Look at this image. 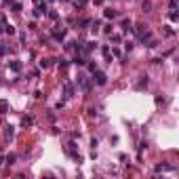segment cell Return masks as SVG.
<instances>
[{"mask_svg": "<svg viewBox=\"0 0 179 179\" xmlns=\"http://www.w3.org/2000/svg\"><path fill=\"white\" fill-rule=\"evenodd\" d=\"M131 26H133V21H131V19H124V21H122V30H124V32H131V30H133Z\"/></svg>", "mask_w": 179, "mask_h": 179, "instance_id": "5b68a950", "label": "cell"}, {"mask_svg": "<svg viewBox=\"0 0 179 179\" xmlns=\"http://www.w3.org/2000/svg\"><path fill=\"white\" fill-rule=\"evenodd\" d=\"M4 137H7V139H9V137H13V126H11V124H7V126H4Z\"/></svg>", "mask_w": 179, "mask_h": 179, "instance_id": "52a82bcc", "label": "cell"}, {"mask_svg": "<svg viewBox=\"0 0 179 179\" xmlns=\"http://www.w3.org/2000/svg\"><path fill=\"white\" fill-rule=\"evenodd\" d=\"M141 9H143L145 13H150V9H152V2H150V0H145V2L141 4Z\"/></svg>", "mask_w": 179, "mask_h": 179, "instance_id": "30bf717a", "label": "cell"}, {"mask_svg": "<svg viewBox=\"0 0 179 179\" xmlns=\"http://www.w3.org/2000/svg\"><path fill=\"white\" fill-rule=\"evenodd\" d=\"M61 2H68V0H61Z\"/></svg>", "mask_w": 179, "mask_h": 179, "instance_id": "603a6c76", "label": "cell"}, {"mask_svg": "<svg viewBox=\"0 0 179 179\" xmlns=\"http://www.w3.org/2000/svg\"><path fill=\"white\" fill-rule=\"evenodd\" d=\"M143 28H145L143 23H137V30H135V32H137V36H139V38H141V36L145 34V32H143Z\"/></svg>", "mask_w": 179, "mask_h": 179, "instance_id": "ba28073f", "label": "cell"}, {"mask_svg": "<svg viewBox=\"0 0 179 179\" xmlns=\"http://www.w3.org/2000/svg\"><path fill=\"white\" fill-rule=\"evenodd\" d=\"M4 32H7V34H15V28H13V26H4Z\"/></svg>", "mask_w": 179, "mask_h": 179, "instance_id": "5bb4252c", "label": "cell"}, {"mask_svg": "<svg viewBox=\"0 0 179 179\" xmlns=\"http://www.w3.org/2000/svg\"><path fill=\"white\" fill-rule=\"evenodd\" d=\"M51 61H53V59H42V61H40V68H49Z\"/></svg>", "mask_w": 179, "mask_h": 179, "instance_id": "8fae6325", "label": "cell"}, {"mask_svg": "<svg viewBox=\"0 0 179 179\" xmlns=\"http://www.w3.org/2000/svg\"><path fill=\"white\" fill-rule=\"evenodd\" d=\"M103 57L110 59V47H103Z\"/></svg>", "mask_w": 179, "mask_h": 179, "instance_id": "d6986e66", "label": "cell"}, {"mask_svg": "<svg viewBox=\"0 0 179 179\" xmlns=\"http://www.w3.org/2000/svg\"><path fill=\"white\" fill-rule=\"evenodd\" d=\"M11 70L19 72V70H21V63H19V61H11Z\"/></svg>", "mask_w": 179, "mask_h": 179, "instance_id": "9c48e42d", "label": "cell"}, {"mask_svg": "<svg viewBox=\"0 0 179 179\" xmlns=\"http://www.w3.org/2000/svg\"><path fill=\"white\" fill-rule=\"evenodd\" d=\"M95 47H97V42H95V40H93V42H86V47H84L82 51H84V53H91V51H93Z\"/></svg>", "mask_w": 179, "mask_h": 179, "instance_id": "8992f818", "label": "cell"}, {"mask_svg": "<svg viewBox=\"0 0 179 179\" xmlns=\"http://www.w3.org/2000/svg\"><path fill=\"white\" fill-rule=\"evenodd\" d=\"M93 82H95L97 86H103V84L107 82V76H105L103 72H99V70H95V72H93Z\"/></svg>", "mask_w": 179, "mask_h": 179, "instance_id": "6da1fadb", "label": "cell"}, {"mask_svg": "<svg viewBox=\"0 0 179 179\" xmlns=\"http://www.w3.org/2000/svg\"><path fill=\"white\" fill-rule=\"evenodd\" d=\"M107 19H116L118 17V11H114V9H105V13H103Z\"/></svg>", "mask_w": 179, "mask_h": 179, "instance_id": "277c9868", "label": "cell"}, {"mask_svg": "<svg viewBox=\"0 0 179 179\" xmlns=\"http://www.w3.org/2000/svg\"><path fill=\"white\" fill-rule=\"evenodd\" d=\"M63 93H65V97H72V95H74V86H72V82H65V84H63Z\"/></svg>", "mask_w": 179, "mask_h": 179, "instance_id": "3957f363", "label": "cell"}, {"mask_svg": "<svg viewBox=\"0 0 179 179\" xmlns=\"http://www.w3.org/2000/svg\"><path fill=\"white\" fill-rule=\"evenodd\" d=\"M156 171H171V167H164V164H158V167H156Z\"/></svg>", "mask_w": 179, "mask_h": 179, "instance_id": "e0dca14e", "label": "cell"}, {"mask_svg": "<svg viewBox=\"0 0 179 179\" xmlns=\"http://www.w3.org/2000/svg\"><path fill=\"white\" fill-rule=\"evenodd\" d=\"M76 63H78V65H84L86 61H84V57H76Z\"/></svg>", "mask_w": 179, "mask_h": 179, "instance_id": "ffe728a7", "label": "cell"}, {"mask_svg": "<svg viewBox=\"0 0 179 179\" xmlns=\"http://www.w3.org/2000/svg\"><path fill=\"white\" fill-rule=\"evenodd\" d=\"M15 162V154H11V156H7V164H13Z\"/></svg>", "mask_w": 179, "mask_h": 179, "instance_id": "9a60e30c", "label": "cell"}, {"mask_svg": "<svg viewBox=\"0 0 179 179\" xmlns=\"http://www.w3.org/2000/svg\"><path fill=\"white\" fill-rule=\"evenodd\" d=\"M145 84H148V78H145V76H143V78H141V80H139V82H137V88H143V86H145Z\"/></svg>", "mask_w": 179, "mask_h": 179, "instance_id": "7c38bea8", "label": "cell"}, {"mask_svg": "<svg viewBox=\"0 0 179 179\" xmlns=\"http://www.w3.org/2000/svg\"><path fill=\"white\" fill-rule=\"evenodd\" d=\"M78 86L82 88V91H88V88H91V84L86 82V76H82V74L78 76Z\"/></svg>", "mask_w": 179, "mask_h": 179, "instance_id": "7a4b0ae2", "label": "cell"}, {"mask_svg": "<svg viewBox=\"0 0 179 179\" xmlns=\"http://www.w3.org/2000/svg\"><path fill=\"white\" fill-rule=\"evenodd\" d=\"M99 26H101L99 21H95V23H93V28H91V30H93V34H97V30H99Z\"/></svg>", "mask_w": 179, "mask_h": 179, "instance_id": "2e32d148", "label": "cell"}, {"mask_svg": "<svg viewBox=\"0 0 179 179\" xmlns=\"http://www.w3.org/2000/svg\"><path fill=\"white\" fill-rule=\"evenodd\" d=\"M4 2H7V4H11V2H13V0H4Z\"/></svg>", "mask_w": 179, "mask_h": 179, "instance_id": "7402d4cb", "label": "cell"}, {"mask_svg": "<svg viewBox=\"0 0 179 179\" xmlns=\"http://www.w3.org/2000/svg\"><path fill=\"white\" fill-rule=\"evenodd\" d=\"M13 11L19 13V11H21V4H19V2H13Z\"/></svg>", "mask_w": 179, "mask_h": 179, "instance_id": "ac0fdd59", "label": "cell"}, {"mask_svg": "<svg viewBox=\"0 0 179 179\" xmlns=\"http://www.w3.org/2000/svg\"><path fill=\"white\" fill-rule=\"evenodd\" d=\"M0 55H7V47L4 44H0Z\"/></svg>", "mask_w": 179, "mask_h": 179, "instance_id": "44dd1931", "label": "cell"}, {"mask_svg": "<svg viewBox=\"0 0 179 179\" xmlns=\"http://www.w3.org/2000/svg\"><path fill=\"white\" fill-rule=\"evenodd\" d=\"M23 124H26V126H28V124H34V118H32V116H26V118H23Z\"/></svg>", "mask_w": 179, "mask_h": 179, "instance_id": "4fadbf2b", "label": "cell"}]
</instances>
